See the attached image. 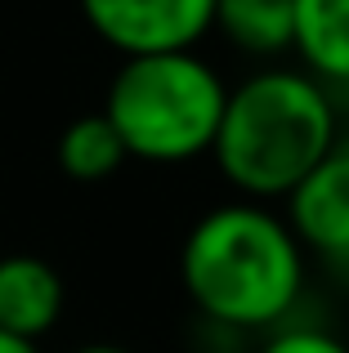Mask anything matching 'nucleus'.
I'll list each match as a JSON object with an SVG mask.
<instances>
[{"label": "nucleus", "instance_id": "nucleus-1", "mask_svg": "<svg viewBox=\"0 0 349 353\" xmlns=\"http://www.w3.org/2000/svg\"><path fill=\"white\" fill-rule=\"evenodd\" d=\"M309 255L264 201H224L192 219L179 246V286L206 322L278 331L305 295Z\"/></svg>", "mask_w": 349, "mask_h": 353}, {"label": "nucleus", "instance_id": "nucleus-2", "mask_svg": "<svg viewBox=\"0 0 349 353\" xmlns=\"http://www.w3.org/2000/svg\"><path fill=\"white\" fill-rule=\"evenodd\" d=\"M341 139V103L300 68H264L224 99L215 170L242 201H282Z\"/></svg>", "mask_w": 349, "mask_h": 353}, {"label": "nucleus", "instance_id": "nucleus-3", "mask_svg": "<svg viewBox=\"0 0 349 353\" xmlns=\"http://www.w3.org/2000/svg\"><path fill=\"white\" fill-rule=\"evenodd\" d=\"M228 85L197 50L121 59L103 99V117L121 134L126 157L183 165L210 157Z\"/></svg>", "mask_w": 349, "mask_h": 353}, {"label": "nucleus", "instance_id": "nucleus-4", "mask_svg": "<svg viewBox=\"0 0 349 353\" xmlns=\"http://www.w3.org/2000/svg\"><path fill=\"white\" fill-rule=\"evenodd\" d=\"M90 32L121 59L134 54L197 50L210 32L215 0H81Z\"/></svg>", "mask_w": 349, "mask_h": 353}, {"label": "nucleus", "instance_id": "nucleus-5", "mask_svg": "<svg viewBox=\"0 0 349 353\" xmlns=\"http://www.w3.org/2000/svg\"><path fill=\"white\" fill-rule=\"evenodd\" d=\"M282 219L305 255L349 273V139H336L332 152L282 197Z\"/></svg>", "mask_w": 349, "mask_h": 353}, {"label": "nucleus", "instance_id": "nucleus-6", "mask_svg": "<svg viewBox=\"0 0 349 353\" xmlns=\"http://www.w3.org/2000/svg\"><path fill=\"white\" fill-rule=\"evenodd\" d=\"M63 277L41 255H0V331L18 340L50 336L63 318Z\"/></svg>", "mask_w": 349, "mask_h": 353}, {"label": "nucleus", "instance_id": "nucleus-7", "mask_svg": "<svg viewBox=\"0 0 349 353\" xmlns=\"http://www.w3.org/2000/svg\"><path fill=\"white\" fill-rule=\"evenodd\" d=\"M291 54L332 99L349 90V0H296Z\"/></svg>", "mask_w": 349, "mask_h": 353}, {"label": "nucleus", "instance_id": "nucleus-8", "mask_svg": "<svg viewBox=\"0 0 349 353\" xmlns=\"http://www.w3.org/2000/svg\"><path fill=\"white\" fill-rule=\"evenodd\" d=\"M291 23L296 0H215L210 32L233 41L251 59H278L291 54Z\"/></svg>", "mask_w": 349, "mask_h": 353}, {"label": "nucleus", "instance_id": "nucleus-9", "mask_svg": "<svg viewBox=\"0 0 349 353\" xmlns=\"http://www.w3.org/2000/svg\"><path fill=\"white\" fill-rule=\"evenodd\" d=\"M126 161H130V157H126V143H121V134L112 130V121L103 112L77 117L59 134V170L77 183H103V179H112Z\"/></svg>", "mask_w": 349, "mask_h": 353}, {"label": "nucleus", "instance_id": "nucleus-10", "mask_svg": "<svg viewBox=\"0 0 349 353\" xmlns=\"http://www.w3.org/2000/svg\"><path fill=\"white\" fill-rule=\"evenodd\" d=\"M260 353H349V345L323 327H278L269 331Z\"/></svg>", "mask_w": 349, "mask_h": 353}, {"label": "nucleus", "instance_id": "nucleus-11", "mask_svg": "<svg viewBox=\"0 0 349 353\" xmlns=\"http://www.w3.org/2000/svg\"><path fill=\"white\" fill-rule=\"evenodd\" d=\"M0 353H41L36 340H18V336H5L0 331Z\"/></svg>", "mask_w": 349, "mask_h": 353}, {"label": "nucleus", "instance_id": "nucleus-12", "mask_svg": "<svg viewBox=\"0 0 349 353\" xmlns=\"http://www.w3.org/2000/svg\"><path fill=\"white\" fill-rule=\"evenodd\" d=\"M72 353H130V349H121V345H81Z\"/></svg>", "mask_w": 349, "mask_h": 353}]
</instances>
